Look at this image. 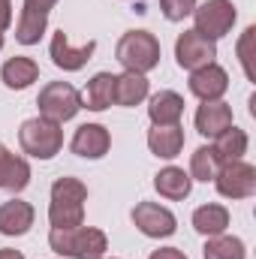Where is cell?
Instances as JSON below:
<instances>
[{"label": "cell", "mask_w": 256, "mask_h": 259, "mask_svg": "<svg viewBox=\"0 0 256 259\" xmlns=\"http://www.w3.org/2000/svg\"><path fill=\"white\" fill-rule=\"evenodd\" d=\"M133 223H136V229H139L142 235H148V238H169V235H175V229H178L175 214H172L169 208L157 205V202H139V205L133 208Z\"/></svg>", "instance_id": "9c48e42d"}, {"label": "cell", "mask_w": 256, "mask_h": 259, "mask_svg": "<svg viewBox=\"0 0 256 259\" xmlns=\"http://www.w3.org/2000/svg\"><path fill=\"white\" fill-rule=\"evenodd\" d=\"M148 148L154 157L160 160H175L184 148V130L181 124H172V127H151L148 130Z\"/></svg>", "instance_id": "e0dca14e"}, {"label": "cell", "mask_w": 256, "mask_h": 259, "mask_svg": "<svg viewBox=\"0 0 256 259\" xmlns=\"http://www.w3.org/2000/svg\"><path fill=\"white\" fill-rule=\"evenodd\" d=\"M247 145H250V142H247V133L238 130L235 124L214 139V151L220 154L223 163H226V160H241V157L247 154Z\"/></svg>", "instance_id": "484cf974"}, {"label": "cell", "mask_w": 256, "mask_h": 259, "mask_svg": "<svg viewBox=\"0 0 256 259\" xmlns=\"http://www.w3.org/2000/svg\"><path fill=\"white\" fill-rule=\"evenodd\" d=\"M36 106H39L42 118H49L55 124H64V121H72L81 112V94L69 81H49L39 91Z\"/></svg>", "instance_id": "5b68a950"}, {"label": "cell", "mask_w": 256, "mask_h": 259, "mask_svg": "<svg viewBox=\"0 0 256 259\" xmlns=\"http://www.w3.org/2000/svg\"><path fill=\"white\" fill-rule=\"evenodd\" d=\"M232 127V106H226L223 100L217 103H202L196 109V130L205 136V139H217L220 133Z\"/></svg>", "instance_id": "9a60e30c"}, {"label": "cell", "mask_w": 256, "mask_h": 259, "mask_svg": "<svg viewBox=\"0 0 256 259\" xmlns=\"http://www.w3.org/2000/svg\"><path fill=\"white\" fill-rule=\"evenodd\" d=\"M33 226V205L24 199H9L0 205V235L18 238L27 235Z\"/></svg>", "instance_id": "4fadbf2b"}, {"label": "cell", "mask_w": 256, "mask_h": 259, "mask_svg": "<svg viewBox=\"0 0 256 259\" xmlns=\"http://www.w3.org/2000/svg\"><path fill=\"white\" fill-rule=\"evenodd\" d=\"M115 103V75L112 72H97L84 94H81V109H91V112H106L109 106Z\"/></svg>", "instance_id": "ac0fdd59"}, {"label": "cell", "mask_w": 256, "mask_h": 259, "mask_svg": "<svg viewBox=\"0 0 256 259\" xmlns=\"http://www.w3.org/2000/svg\"><path fill=\"white\" fill-rule=\"evenodd\" d=\"M214 184H217V193L226 199H250L256 193V169L244 160H226L220 163Z\"/></svg>", "instance_id": "52a82bcc"}, {"label": "cell", "mask_w": 256, "mask_h": 259, "mask_svg": "<svg viewBox=\"0 0 256 259\" xmlns=\"http://www.w3.org/2000/svg\"><path fill=\"white\" fill-rule=\"evenodd\" d=\"M202 256L205 259H247V250H244V241L235 238V235H214L205 241L202 247Z\"/></svg>", "instance_id": "d4e9b609"}, {"label": "cell", "mask_w": 256, "mask_h": 259, "mask_svg": "<svg viewBox=\"0 0 256 259\" xmlns=\"http://www.w3.org/2000/svg\"><path fill=\"white\" fill-rule=\"evenodd\" d=\"M46 27H49V15L33 12V9H21L18 24H15V39H18L21 46H36V42L42 39Z\"/></svg>", "instance_id": "603a6c76"}, {"label": "cell", "mask_w": 256, "mask_h": 259, "mask_svg": "<svg viewBox=\"0 0 256 259\" xmlns=\"http://www.w3.org/2000/svg\"><path fill=\"white\" fill-rule=\"evenodd\" d=\"M30 184V166L24 157L12 154L3 142H0V190H12L21 193Z\"/></svg>", "instance_id": "5bb4252c"}, {"label": "cell", "mask_w": 256, "mask_h": 259, "mask_svg": "<svg viewBox=\"0 0 256 259\" xmlns=\"http://www.w3.org/2000/svg\"><path fill=\"white\" fill-rule=\"evenodd\" d=\"M160 9L169 21H184L187 15H193L196 0H160Z\"/></svg>", "instance_id": "4316f807"}, {"label": "cell", "mask_w": 256, "mask_h": 259, "mask_svg": "<svg viewBox=\"0 0 256 259\" xmlns=\"http://www.w3.org/2000/svg\"><path fill=\"white\" fill-rule=\"evenodd\" d=\"M49 247L66 259H100L109 250V238L103 229L94 226H69V229H52Z\"/></svg>", "instance_id": "6da1fadb"}, {"label": "cell", "mask_w": 256, "mask_h": 259, "mask_svg": "<svg viewBox=\"0 0 256 259\" xmlns=\"http://www.w3.org/2000/svg\"><path fill=\"white\" fill-rule=\"evenodd\" d=\"M217 58V46L214 39L196 33V30H184L178 39H175V61L181 69H199V66H208L214 64Z\"/></svg>", "instance_id": "ba28073f"}, {"label": "cell", "mask_w": 256, "mask_h": 259, "mask_svg": "<svg viewBox=\"0 0 256 259\" xmlns=\"http://www.w3.org/2000/svg\"><path fill=\"white\" fill-rule=\"evenodd\" d=\"M12 24V0H0V49H3V33Z\"/></svg>", "instance_id": "83f0119b"}, {"label": "cell", "mask_w": 256, "mask_h": 259, "mask_svg": "<svg viewBox=\"0 0 256 259\" xmlns=\"http://www.w3.org/2000/svg\"><path fill=\"white\" fill-rule=\"evenodd\" d=\"M55 3H58V0H24V9H33V12H42V15H49Z\"/></svg>", "instance_id": "4dcf8cb0"}, {"label": "cell", "mask_w": 256, "mask_h": 259, "mask_svg": "<svg viewBox=\"0 0 256 259\" xmlns=\"http://www.w3.org/2000/svg\"><path fill=\"white\" fill-rule=\"evenodd\" d=\"M238 12L232 6V0H205L202 6L193 9V21H196V33L208 36V39H220L232 30Z\"/></svg>", "instance_id": "8992f818"}, {"label": "cell", "mask_w": 256, "mask_h": 259, "mask_svg": "<svg viewBox=\"0 0 256 259\" xmlns=\"http://www.w3.org/2000/svg\"><path fill=\"white\" fill-rule=\"evenodd\" d=\"M148 259H187V253L178 250V247H160V250H154Z\"/></svg>", "instance_id": "f546056e"}, {"label": "cell", "mask_w": 256, "mask_h": 259, "mask_svg": "<svg viewBox=\"0 0 256 259\" xmlns=\"http://www.w3.org/2000/svg\"><path fill=\"white\" fill-rule=\"evenodd\" d=\"M148 97V78L139 75V72H124V75H115V103L133 109L139 106L142 100Z\"/></svg>", "instance_id": "7402d4cb"}, {"label": "cell", "mask_w": 256, "mask_h": 259, "mask_svg": "<svg viewBox=\"0 0 256 259\" xmlns=\"http://www.w3.org/2000/svg\"><path fill=\"white\" fill-rule=\"evenodd\" d=\"M229 91V75L226 69L217 64L199 66L190 72V94L202 103H217L223 94Z\"/></svg>", "instance_id": "30bf717a"}, {"label": "cell", "mask_w": 256, "mask_h": 259, "mask_svg": "<svg viewBox=\"0 0 256 259\" xmlns=\"http://www.w3.org/2000/svg\"><path fill=\"white\" fill-rule=\"evenodd\" d=\"M115 58L118 64L124 66L127 72H151L154 66L160 64V39L148 30H127L121 39H118V49H115Z\"/></svg>", "instance_id": "3957f363"}, {"label": "cell", "mask_w": 256, "mask_h": 259, "mask_svg": "<svg viewBox=\"0 0 256 259\" xmlns=\"http://www.w3.org/2000/svg\"><path fill=\"white\" fill-rule=\"evenodd\" d=\"M253 33H256V27H247V30H244V39H241V46H238V55H241V64H244V72H247V78L253 75V72H250V66H247V42L253 39Z\"/></svg>", "instance_id": "f1b7e54d"}, {"label": "cell", "mask_w": 256, "mask_h": 259, "mask_svg": "<svg viewBox=\"0 0 256 259\" xmlns=\"http://www.w3.org/2000/svg\"><path fill=\"white\" fill-rule=\"evenodd\" d=\"M84 202H88V187L78 178H58L52 184V202H49L52 229L81 226L84 223Z\"/></svg>", "instance_id": "7a4b0ae2"}, {"label": "cell", "mask_w": 256, "mask_h": 259, "mask_svg": "<svg viewBox=\"0 0 256 259\" xmlns=\"http://www.w3.org/2000/svg\"><path fill=\"white\" fill-rule=\"evenodd\" d=\"M154 190L163 196V199L178 202V199H187V196H190L193 178L184 169H178V166H166V169H160V172L154 175Z\"/></svg>", "instance_id": "d6986e66"}, {"label": "cell", "mask_w": 256, "mask_h": 259, "mask_svg": "<svg viewBox=\"0 0 256 259\" xmlns=\"http://www.w3.org/2000/svg\"><path fill=\"white\" fill-rule=\"evenodd\" d=\"M100 259H115V256H100Z\"/></svg>", "instance_id": "d6a6232c"}, {"label": "cell", "mask_w": 256, "mask_h": 259, "mask_svg": "<svg viewBox=\"0 0 256 259\" xmlns=\"http://www.w3.org/2000/svg\"><path fill=\"white\" fill-rule=\"evenodd\" d=\"M69 148H72L75 157L100 160V157L109 154V148H112V136H109V130L103 127V124H81V127L75 130Z\"/></svg>", "instance_id": "8fae6325"}, {"label": "cell", "mask_w": 256, "mask_h": 259, "mask_svg": "<svg viewBox=\"0 0 256 259\" xmlns=\"http://www.w3.org/2000/svg\"><path fill=\"white\" fill-rule=\"evenodd\" d=\"M229 226V211L217 202H208L202 208L193 211V229L205 238H214V235H223Z\"/></svg>", "instance_id": "ffe728a7"}, {"label": "cell", "mask_w": 256, "mask_h": 259, "mask_svg": "<svg viewBox=\"0 0 256 259\" xmlns=\"http://www.w3.org/2000/svg\"><path fill=\"white\" fill-rule=\"evenodd\" d=\"M220 154L214 151V145H202V148H196L190 157V175L193 181H214V175H217V169H220Z\"/></svg>", "instance_id": "cb8c5ba5"}, {"label": "cell", "mask_w": 256, "mask_h": 259, "mask_svg": "<svg viewBox=\"0 0 256 259\" xmlns=\"http://www.w3.org/2000/svg\"><path fill=\"white\" fill-rule=\"evenodd\" d=\"M181 115H184V97L175 94V91H160L151 97L148 103V118L154 127H172V124H181Z\"/></svg>", "instance_id": "2e32d148"}, {"label": "cell", "mask_w": 256, "mask_h": 259, "mask_svg": "<svg viewBox=\"0 0 256 259\" xmlns=\"http://www.w3.org/2000/svg\"><path fill=\"white\" fill-rule=\"evenodd\" d=\"M18 142H21L24 154L36 157V160H52L64 148V130H61V124L39 115V118H30V121L21 124Z\"/></svg>", "instance_id": "277c9868"}, {"label": "cell", "mask_w": 256, "mask_h": 259, "mask_svg": "<svg viewBox=\"0 0 256 259\" xmlns=\"http://www.w3.org/2000/svg\"><path fill=\"white\" fill-rule=\"evenodd\" d=\"M94 49H97V42H94V39H88L84 46L72 49V46H69V36H66L64 30H58V33L52 36L49 55H52V61H55V66H58V69H66V72H75V69H81V66L88 64V61H91Z\"/></svg>", "instance_id": "7c38bea8"}, {"label": "cell", "mask_w": 256, "mask_h": 259, "mask_svg": "<svg viewBox=\"0 0 256 259\" xmlns=\"http://www.w3.org/2000/svg\"><path fill=\"white\" fill-rule=\"evenodd\" d=\"M0 78H3L6 88L24 91V88H30L39 78V64L33 58H9L3 64V69H0Z\"/></svg>", "instance_id": "44dd1931"}, {"label": "cell", "mask_w": 256, "mask_h": 259, "mask_svg": "<svg viewBox=\"0 0 256 259\" xmlns=\"http://www.w3.org/2000/svg\"><path fill=\"white\" fill-rule=\"evenodd\" d=\"M0 259H24V253L21 250H12V247H3L0 250Z\"/></svg>", "instance_id": "1f68e13d"}]
</instances>
